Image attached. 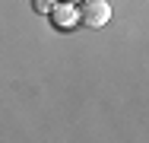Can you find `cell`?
Returning a JSON list of instances; mask_svg holds the SVG:
<instances>
[{
	"mask_svg": "<svg viewBox=\"0 0 149 143\" xmlns=\"http://www.w3.org/2000/svg\"><path fill=\"white\" fill-rule=\"evenodd\" d=\"M76 19L89 29H102L111 19V6H108V0H83L76 10Z\"/></svg>",
	"mask_w": 149,
	"mask_h": 143,
	"instance_id": "cell-1",
	"label": "cell"
},
{
	"mask_svg": "<svg viewBox=\"0 0 149 143\" xmlns=\"http://www.w3.org/2000/svg\"><path fill=\"white\" fill-rule=\"evenodd\" d=\"M48 16H51V26H57V29H73L79 22V19H76V3H67V0L54 3Z\"/></svg>",
	"mask_w": 149,
	"mask_h": 143,
	"instance_id": "cell-2",
	"label": "cell"
},
{
	"mask_svg": "<svg viewBox=\"0 0 149 143\" xmlns=\"http://www.w3.org/2000/svg\"><path fill=\"white\" fill-rule=\"evenodd\" d=\"M32 6H35V13H51V6H54V0H32Z\"/></svg>",
	"mask_w": 149,
	"mask_h": 143,
	"instance_id": "cell-3",
	"label": "cell"
},
{
	"mask_svg": "<svg viewBox=\"0 0 149 143\" xmlns=\"http://www.w3.org/2000/svg\"><path fill=\"white\" fill-rule=\"evenodd\" d=\"M67 3H76V0H67Z\"/></svg>",
	"mask_w": 149,
	"mask_h": 143,
	"instance_id": "cell-4",
	"label": "cell"
}]
</instances>
